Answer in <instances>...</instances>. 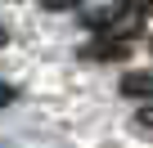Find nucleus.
<instances>
[{
  "label": "nucleus",
  "mask_w": 153,
  "mask_h": 148,
  "mask_svg": "<svg viewBox=\"0 0 153 148\" xmlns=\"http://www.w3.org/2000/svg\"><path fill=\"white\" fill-rule=\"evenodd\" d=\"M122 94L126 99H153V72H126L122 77Z\"/></svg>",
  "instance_id": "nucleus-1"
},
{
  "label": "nucleus",
  "mask_w": 153,
  "mask_h": 148,
  "mask_svg": "<svg viewBox=\"0 0 153 148\" xmlns=\"http://www.w3.org/2000/svg\"><path fill=\"white\" fill-rule=\"evenodd\" d=\"M135 126H144V130H153V103H144V108L135 112Z\"/></svg>",
  "instance_id": "nucleus-2"
},
{
  "label": "nucleus",
  "mask_w": 153,
  "mask_h": 148,
  "mask_svg": "<svg viewBox=\"0 0 153 148\" xmlns=\"http://www.w3.org/2000/svg\"><path fill=\"white\" fill-rule=\"evenodd\" d=\"M14 99H18V90H14V85H5V81H0V108H9Z\"/></svg>",
  "instance_id": "nucleus-3"
},
{
  "label": "nucleus",
  "mask_w": 153,
  "mask_h": 148,
  "mask_svg": "<svg viewBox=\"0 0 153 148\" xmlns=\"http://www.w3.org/2000/svg\"><path fill=\"white\" fill-rule=\"evenodd\" d=\"M41 5H45V9H76L81 0H41Z\"/></svg>",
  "instance_id": "nucleus-4"
},
{
  "label": "nucleus",
  "mask_w": 153,
  "mask_h": 148,
  "mask_svg": "<svg viewBox=\"0 0 153 148\" xmlns=\"http://www.w3.org/2000/svg\"><path fill=\"white\" fill-rule=\"evenodd\" d=\"M5 45H9V32H5V27H0V49H5Z\"/></svg>",
  "instance_id": "nucleus-5"
},
{
  "label": "nucleus",
  "mask_w": 153,
  "mask_h": 148,
  "mask_svg": "<svg viewBox=\"0 0 153 148\" xmlns=\"http://www.w3.org/2000/svg\"><path fill=\"white\" fill-rule=\"evenodd\" d=\"M144 9H149V14H153V0H144Z\"/></svg>",
  "instance_id": "nucleus-6"
},
{
  "label": "nucleus",
  "mask_w": 153,
  "mask_h": 148,
  "mask_svg": "<svg viewBox=\"0 0 153 148\" xmlns=\"http://www.w3.org/2000/svg\"><path fill=\"white\" fill-rule=\"evenodd\" d=\"M149 49H153V36H149Z\"/></svg>",
  "instance_id": "nucleus-7"
}]
</instances>
